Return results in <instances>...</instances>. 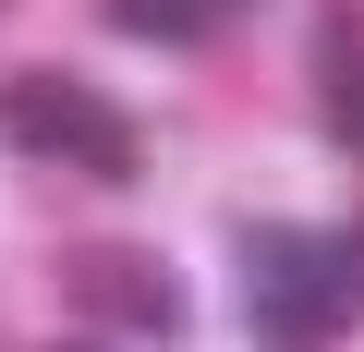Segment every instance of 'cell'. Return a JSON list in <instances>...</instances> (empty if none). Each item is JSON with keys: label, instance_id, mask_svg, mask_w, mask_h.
<instances>
[{"label": "cell", "instance_id": "52a82bcc", "mask_svg": "<svg viewBox=\"0 0 364 352\" xmlns=\"http://www.w3.org/2000/svg\"><path fill=\"white\" fill-rule=\"evenodd\" d=\"M352 243H364V231H352Z\"/></svg>", "mask_w": 364, "mask_h": 352}, {"label": "cell", "instance_id": "277c9868", "mask_svg": "<svg viewBox=\"0 0 364 352\" xmlns=\"http://www.w3.org/2000/svg\"><path fill=\"white\" fill-rule=\"evenodd\" d=\"M97 13H109L122 37H158V49H195V37L219 25V0H97Z\"/></svg>", "mask_w": 364, "mask_h": 352}, {"label": "cell", "instance_id": "7a4b0ae2", "mask_svg": "<svg viewBox=\"0 0 364 352\" xmlns=\"http://www.w3.org/2000/svg\"><path fill=\"white\" fill-rule=\"evenodd\" d=\"M0 146H13V158H61V170H85V183H134V170H146L134 122L85 73H13V85H0Z\"/></svg>", "mask_w": 364, "mask_h": 352}, {"label": "cell", "instance_id": "5b68a950", "mask_svg": "<svg viewBox=\"0 0 364 352\" xmlns=\"http://www.w3.org/2000/svg\"><path fill=\"white\" fill-rule=\"evenodd\" d=\"M328 122H340V146H364V37L352 25L328 37Z\"/></svg>", "mask_w": 364, "mask_h": 352}, {"label": "cell", "instance_id": "8992f818", "mask_svg": "<svg viewBox=\"0 0 364 352\" xmlns=\"http://www.w3.org/2000/svg\"><path fill=\"white\" fill-rule=\"evenodd\" d=\"M49 352H109V340H49Z\"/></svg>", "mask_w": 364, "mask_h": 352}, {"label": "cell", "instance_id": "6da1fadb", "mask_svg": "<svg viewBox=\"0 0 364 352\" xmlns=\"http://www.w3.org/2000/svg\"><path fill=\"white\" fill-rule=\"evenodd\" d=\"M364 304V243L352 231H243V316L267 352H328Z\"/></svg>", "mask_w": 364, "mask_h": 352}, {"label": "cell", "instance_id": "3957f363", "mask_svg": "<svg viewBox=\"0 0 364 352\" xmlns=\"http://www.w3.org/2000/svg\"><path fill=\"white\" fill-rule=\"evenodd\" d=\"M61 304L97 316V328H122V340H170L182 316H195L182 267L146 255V243H73V255H61Z\"/></svg>", "mask_w": 364, "mask_h": 352}]
</instances>
